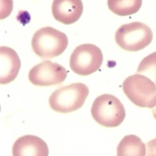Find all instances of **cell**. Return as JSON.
<instances>
[{"label":"cell","instance_id":"obj_4","mask_svg":"<svg viewBox=\"0 0 156 156\" xmlns=\"http://www.w3.org/2000/svg\"><path fill=\"white\" fill-rule=\"evenodd\" d=\"M123 92L133 104L142 108H154L156 105V84L148 77L134 74L122 84Z\"/></svg>","mask_w":156,"mask_h":156},{"label":"cell","instance_id":"obj_15","mask_svg":"<svg viewBox=\"0 0 156 156\" xmlns=\"http://www.w3.org/2000/svg\"><path fill=\"white\" fill-rule=\"evenodd\" d=\"M152 112H153V115H154V119L156 120V105L154 108H152Z\"/></svg>","mask_w":156,"mask_h":156},{"label":"cell","instance_id":"obj_14","mask_svg":"<svg viewBox=\"0 0 156 156\" xmlns=\"http://www.w3.org/2000/svg\"><path fill=\"white\" fill-rule=\"evenodd\" d=\"M156 156V138L150 140L146 143V155Z\"/></svg>","mask_w":156,"mask_h":156},{"label":"cell","instance_id":"obj_11","mask_svg":"<svg viewBox=\"0 0 156 156\" xmlns=\"http://www.w3.org/2000/svg\"><path fill=\"white\" fill-rule=\"evenodd\" d=\"M146 145L135 135L124 136L118 144L117 156H145Z\"/></svg>","mask_w":156,"mask_h":156},{"label":"cell","instance_id":"obj_3","mask_svg":"<svg viewBox=\"0 0 156 156\" xmlns=\"http://www.w3.org/2000/svg\"><path fill=\"white\" fill-rule=\"evenodd\" d=\"M91 114L99 125L105 128H117L125 119L126 111L119 98L110 94H104L94 101Z\"/></svg>","mask_w":156,"mask_h":156},{"label":"cell","instance_id":"obj_6","mask_svg":"<svg viewBox=\"0 0 156 156\" xmlns=\"http://www.w3.org/2000/svg\"><path fill=\"white\" fill-rule=\"evenodd\" d=\"M103 53L93 44H82L75 48L70 57V67L74 73L88 76L97 72L103 63Z\"/></svg>","mask_w":156,"mask_h":156},{"label":"cell","instance_id":"obj_10","mask_svg":"<svg viewBox=\"0 0 156 156\" xmlns=\"http://www.w3.org/2000/svg\"><path fill=\"white\" fill-rule=\"evenodd\" d=\"M0 61H1V85L9 84L13 81L21 68V61L17 53L11 48H0Z\"/></svg>","mask_w":156,"mask_h":156},{"label":"cell","instance_id":"obj_2","mask_svg":"<svg viewBox=\"0 0 156 156\" xmlns=\"http://www.w3.org/2000/svg\"><path fill=\"white\" fill-rule=\"evenodd\" d=\"M89 94V89L83 83H73L55 90L49 97V105L59 113H70L80 109Z\"/></svg>","mask_w":156,"mask_h":156},{"label":"cell","instance_id":"obj_12","mask_svg":"<svg viewBox=\"0 0 156 156\" xmlns=\"http://www.w3.org/2000/svg\"><path fill=\"white\" fill-rule=\"evenodd\" d=\"M110 11L119 16H129L137 12L142 6V0H108Z\"/></svg>","mask_w":156,"mask_h":156},{"label":"cell","instance_id":"obj_8","mask_svg":"<svg viewBox=\"0 0 156 156\" xmlns=\"http://www.w3.org/2000/svg\"><path fill=\"white\" fill-rule=\"evenodd\" d=\"M83 3L81 0H54L52 13L54 18L65 25L75 23L82 15Z\"/></svg>","mask_w":156,"mask_h":156},{"label":"cell","instance_id":"obj_1","mask_svg":"<svg viewBox=\"0 0 156 156\" xmlns=\"http://www.w3.org/2000/svg\"><path fill=\"white\" fill-rule=\"evenodd\" d=\"M69 40L65 33L52 28L44 27L34 33L31 46L34 53L41 59L60 56L66 50Z\"/></svg>","mask_w":156,"mask_h":156},{"label":"cell","instance_id":"obj_9","mask_svg":"<svg viewBox=\"0 0 156 156\" xmlns=\"http://www.w3.org/2000/svg\"><path fill=\"white\" fill-rule=\"evenodd\" d=\"M12 156H48L47 143L40 137L32 135L23 136L12 145Z\"/></svg>","mask_w":156,"mask_h":156},{"label":"cell","instance_id":"obj_5","mask_svg":"<svg viewBox=\"0 0 156 156\" xmlns=\"http://www.w3.org/2000/svg\"><path fill=\"white\" fill-rule=\"evenodd\" d=\"M151 28L141 22L123 24L115 33V41L123 50L137 52L148 47L153 41Z\"/></svg>","mask_w":156,"mask_h":156},{"label":"cell","instance_id":"obj_13","mask_svg":"<svg viewBox=\"0 0 156 156\" xmlns=\"http://www.w3.org/2000/svg\"><path fill=\"white\" fill-rule=\"evenodd\" d=\"M137 73L145 75L156 84V52L144 57L137 67Z\"/></svg>","mask_w":156,"mask_h":156},{"label":"cell","instance_id":"obj_7","mask_svg":"<svg viewBox=\"0 0 156 156\" xmlns=\"http://www.w3.org/2000/svg\"><path fill=\"white\" fill-rule=\"evenodd\" d=\"M67 78L66 69L59 63L44 61L35 65L29 72V80L38 87H49L62 84Z\"/></svg>","mask_w":156,"mask_h":156}]
</instances>
